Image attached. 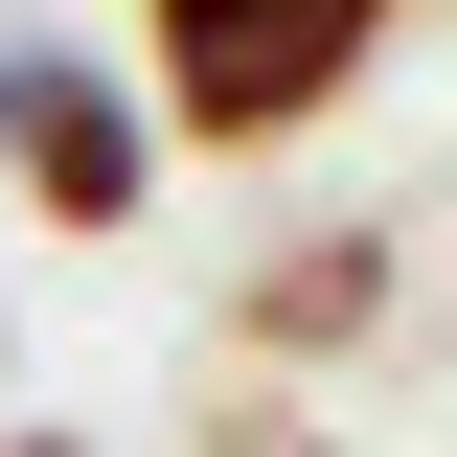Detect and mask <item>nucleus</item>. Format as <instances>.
<instances>
[{"instance_id":"obj_1","label":"nucleus","mask_w":457,"mask_h":457,"mask_svg":"<svg viewBox=\"0 0 457 457\" xmlns=\"http://www.w3.org/2000/svg\"><path fill=\"white\" fill-rule=\"evenodd\" d=\"M389 23L411 0H137V114H161L183 161H275V137H320L366 92Z\"/></svg>"},{"instance_id":"obj_5","label":"nucleus","mask_w":457,"mask_h":457,"mask_svg":"<svg viewBox=\"0 0 457 457\" xmlns=\"http://www.w3.org/2000/svg\"><path fill=\"white\" fill-rule=\"evenodd\" d=\"M0 457H92V435H0Z\"/></svg>"},{"instance_id":"obj_4","label":"nucleus","mask_w":457,"mask_h":457,"mask_svg":"<svg viewBox=\"0 0 457 457\" xmlns=\"http://www.w3.org/2000/svg\"><path fill=\"white\" fill-rule=\"evenodd\" d=\"M206 457H320V411H275V389H228V411H206Z\"/></svg>"},{"instance_id":"obj_6","label":"nucleus","mask_w":457,"mask_h":457,"mask_svg":"<svg viewBox=\"0 0 457 457\" xmlns=\"http://www.w3.org/2000/svg\"><path fill=\"white\" fill-rule=\"evenodd\" d=\"M0 92H23V23H0Z\"/></svg>"},{"instance_id":"obj_2","label":"nucleus","mask_w":457,"mask_h":457,"mask_svg":"<svg viewBox=\"0 0 457 457\" xmlns=\"http://www.w3.org/2000/svg\"><path fill=\"white\" fill-rule=\"evenodd\" d=\"M0 183H23V228H137V183H161V114H137V69L23 46V92H0Z\"/></svg>"},{"instance_id":"obj_3","label":"nucleus","mask_w":457,"mask_h":457,"mask_svg":"<svg viewBox=\"0 0 457 457\" xmlns=\"http://www.w3.org/2000/svg\"><path fill=\"white\" fill-rule=\"evenodd\" d=\"M228 343H252V366H343V343H389V228H297V252H252Z\"/></svg>"}]
</instances>
